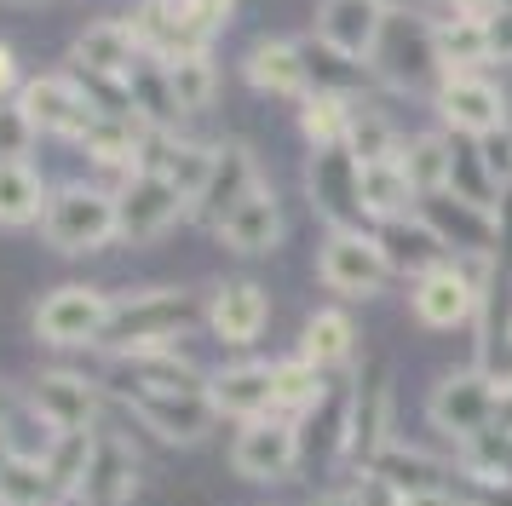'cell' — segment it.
Here are the masks:
<instances>
[{
	"mask_svg": "<svg viewBox=\"0 0 512 506\" xmlns=\"http://www.w3.org/2000/svg\"><path fill=\"white\" fill-rule=\"evenodd\" d=\"M133 495H139V449L121 443V437H110V432H98L93 466H87V478H81L75 506H133Z\"/></svg>",
	"mask_w": 512,
	"mask_h": 506,
	"instance_id": "15",
	"label": "cell"
},
{
	"mask_svg": "<svg viewBox=\"0 0 512 506\" xmlns=\"http://www.w3.org/2000/svg\"><path fill=\"white\" fill-rule=\"evenodd\" d=\"M208 167H213V150H202V144H185V138H162V133H144V144H139V167H133V173H156V179L179 184L190 202H196V190L208 184Z\"/></svg>",
	"mask_w": 512,
	"mask_h": 506,
	"instance_id": "20",
	"label": "cell"
},
{
	"mask_svg": "<svg viewBox=\"0 0 512 506\" xmlns=\"http://www.w3.org/2000/svg\"><path fill=\"white\" fill-rule=\"evenodd\" d=\"M495 409H501V386L489 374H449L438 391H432V420H438L449 437H484L495 426Z\"/></svg>",
	"mask_w": 512,
	"mask_h": 506,
	"instance_id": "10",
	"label": "cell"
},
{
	"mask_svg": "<svg viewBox=\"0 0 512 506\" xmlns=\"http://www.w3.org/2000/svg\"><path fill=\"white\" fill-rule=\"evenodd\" d=\"M202 317V299L190 288H144V294L116 299L110 328L98 334V351L110 357H139V351H173V340Z\"/></svg>",
	"mask_w": 512,
	"mask_h": 506,
	"instance_id": "1",
	"label": "cell"
},
{
	"mask_svg": "<svg viewBox=\"0 0 512 506\" xmlns=\"http://www.w3.org/2000/svg\"><path fill=\"white\" fill-rule=\"evenodd\" d=\"M438 58H443V64H455V75H461L466 64L489 58L484 18H449V23H443V29H438Z\"/></svg>",
	"mask_w": 512,
	"mask_h": 506,
	"instance_id": "35",
	"label": "cell"
},
{
	"mask_svg": "<svg viewBox=\"0 0 512 506\" xmlns=\"http://www.w3.org/2000/svg\"><path fill=\"white\" fill-rule=\"evenodd\" d=\"M501 6H512V0H501Z\"/></svg>",
	"mask_w": 512,
	"mask_h": 506,
	"instance_id": "48",
	"label": "cell"
},
{
	"mask_svg": "<svg viewBox=\"0 0 512 506\" xmlns=\"http://www.w3.org/2000/svg\"><path fill=\"white\" fill-rule=\"evenodd\" d=\"M248 87L271 92V98H305V92H311L305 46H294V41H254V52H248Z\"/></svg>",
	"mask_w": 512,
	"mask_h": 506,
	"instance_id": "22",
	"label": "cell"
},
{
	"mask_svg": "<svg viewBox=\"0 0 512 506\" xmlns=\"http://www.w3.org/2000/svg\"><path fill=\"white\" fill-rule=\"evenodd\" d=\"M167 87H173V104H179V115L185 110H208L213 104V58L208 52H185V58H167Z\"/></svg>",
	"mask_w": 512,
	"mask_h": 506,
	"instance_id": "32",
	"label": "cell"
},
{
	"mask_svg": "<svg viewBox=\"0 0 512 506\" xmlns=\"http://www.w3.org/2000/svg\"><path fill=\"white\" fill-rule=\"evenodd\" d=\"M259 190V173H254V150L248 144H225V150H213V167H208V184L196 190V202H190V213L202 219V225H225L236 207L248 202Z\"/></svg>",
	"mask_w": 512,
	"mask_h": 506,
	"instance_id": "11",
	"label": "cell"
},
{
	"mask_svg": "<svg viewBox=\"0 0 512 506\" xmlns=\"http://www.w3.org/2000/svg\"><path fill=\"white\" fill-rule=\"evenodd\" d=\"M478 156H484V173H489V179L512 184V127H501V133H484V138H478Z\"/></svg>",
	"mask_w": 512,
	"mask_h": 506,
	"instance_id": "40",
	"label": "cell"
},
{
	"mask_svg": "<svg viewBox=\"0 0 512 506\" xmlns=\"http://www.w3.org/2000/svg\"><path fill=\"white\" fill-rule=\"evenodd\" d=\"M311 202L323 207L334 225L346 230L363 213V167L351 161V150H317L311 156Z\"/></svg>",
	"mask_w": 512,
	"mask_h": 506,
	"instance_id": "18",
	"label": "cell"
},
{
	"mask_svg": "<svg viewBox=\"0 0 512 506\" xmlns=\"http://www.w3.org/2000/svg\"><path fill=\"white\" fill-rule=\"evenodd\" d=\"M12 414H18V391L0 380V426H12Z\"/></svg>",
	"mask_w": 512,
	"mask_h": 506,
	"instance_id": "44",
	"label": "cell"
},
{
	"mask_svg": "<svg viewBox=\"0 0 512 506\" xmlns=\"http://www.w3.org/2000/svg\"><path fill=\"white\" fill-rule=\"evenodd\" d=\"M426 230H432V236H449V242H455V236H461V242H472V248H489V236H495V219H489V207H478V202H461V196H455V202H449V196H426Z\"/></svg>",
	"mask_w": 512,
	"mask_h": 506,
	"instance_id": "26",
	"label": "cell"
},
{
	"mask_svg": "<svg viewBox=\"0 0 512 506\" xmlns=\"http://www.w3.org/2000/svg\"><path fill=\"white\" fill-rule=\"evenodd\" d=\"M93 443L98 432H52L41 460H47V478L58 483V495L75 501L81 495V478H87V466H93Z\"/></svg>",
	"mask_w": 512,
	"mask_h": 506,
	"instance_id": "27",
	"label": "cell"
},
{
	"mask_svg": "<svg viewBox=\"0 0 512 506\" xmlns=\"http://www.w3.org/2000/svg\"><path fill=\"white\" fill-rule=\"evenodd\" d=\"M277 374V414H311L317 403H323V368H311L305 357H294V363H277L271 368Z\"/></svg>",
	"mask_w": 512,
	"mask_h": 506,
	"instance_id": "34",
	"label": "cell"
},
{
	"mask_svg": "<svg viewBox=\"0 0 512 506\" xmlns=\"http://www.w3.org/2000/svg\"><path fill=\"white\" fill-rule=\"evenodd\" d=\"M18 87H24V81H18V52L0 41V98H6V92H18Z\"/></svg>",
	"mask_w": 512,
	"mask_h": 506,
	"instance_id": "42",
	"label": "cell"
},
{
	"mask_svg": "<svg viewBox=\"0 0 512 506\" xmlns=\"http://www.w3.org/2000/svg\"><path fill=\"white\" fill-rule=\"evenodd\" d=\"M29 144H35L29 115L18 110V98H0V161H29Z\"/></svg>",
	"mask_w": 512,
	"mask_h": 506,
	"instance_id": "38",
	"label": "cell"
},
{
	"mask_svg": "<svg viewBox=\"0 0 512 506\" xmlns=\"http://www.w3.org/2000/svg\"><path fill=\"white\" fill-rule=\"evenodd\" d=\"M294 460H300V426L288 420V414H265V420H248L231 443V466L242 478L254 483H277L294 472Z\"/></svg>",
	"mask_w": 512,
	"mask_h": 506,
	"instance_id": "6",
	"label": "cell"
},
{
	"mask_svg": "<svg viewBox=\"0 0 512 506\" xmlns=\"http://www.w3.org/2000/svg\"><path fill=\"white\" fill-rule=\"evenodd\" d=\"M219 242H225L231 253H271L282 242V207H277V196L259 184L254 196H248V202L219 225Z\"/></svg>",
	"mask_w": 512,
	"mask_h": 506,
	"instance_id": "23",
	"label": "cell"
},
{
	"mask_svg": "<svg viewBox=\"0 0 512 506\" xmlns=\"http://www.w3.org/2000/svg\"><path fill=\"white\" fill-rule=\"evenodd\" d=\"M449 6H455V18H489L501 0H449Z\"/></svg>",
	"mask_w": 512,
	"mask_h": 506,
	"instance_id": "43",
	"label": "cell"
},
{
	"mask_svg": "<svg viewBox=\"0 0 512 506\" xmlns=\"http://www.w3.org/2000/svg\"><path fill=\"white\" fill-rule=\"evenodd\" d=\"M127 403L139 409V420L162 437V443H179V449L202 443L208 426H213L208 391H127Z\"/></svg>",
	"mask_w": 512,
	"mask_h": 506,
	"instance_id": "12",
	"label": "cell"
},
{
	"mask_svg": "<svg viewBox=\"0 0 512 506\" xmlns=\"http://www.w3.org/2000/svg\"><path fill=\"white\" fill-rule=\"evenodd\" d=\"M409 305H415V317L426 328H461L472 317V305H478V282L455 271V265H432V271H420Z\"/></svg>",
	"mask_w": 512,
	"mask_h": 506,
	"instance_id": "19",
	"label": "cell"
},
{
	"mask_svg": "<svg viewBox=\"0 0 512 506\" xmlns=\"http://www.w3.org/2000/svg\"><path fill=\"white\" fill-rule=\"evenodd\" d=\"M127 391H208L202 368L173 357V351H139V357H121Z\"/></svg>",
	"mask_w": 512,
	"mask_h": 506,
	"instance_id": "24",
	"label": "cell"
},
{
	"mask_svg": "<svg viewBox=\"0 0 512 506\" xmlns=\"http://www.w3.org/2000/svg\"><path fill=\"white\" fill-rule=\"evenodd\" d=\"M317 506H369L363 495H328V501H317Z\"/></svg>",
	"mask_w": 512,
	"mask_h": 506,
	"instance_id": "46",
	"label": "cell"
},
{
	"mask_svg": "<svg viewBox=\"0 0 512 506\" xmlns=\"http://www.w3.org/2000/svg\"><path fill=\"white\" fill-rule=\"evenodd\" d=\"M392 144H397V138H392V127H386V115H374V110L351 115L346 150H351V161H357V167H374V161H392V156H397Z\"/></svg>",
	"mask_w": 512,
	"mask_h": 506,
	"instance_id": "36",
	"label": "cell"
},
{
	"mask_svg": "<svg viewBox=\"0 0 512 506\" xmlns=\"http://www.w3.org/2000/svg\"><path fill=\"white\" fill-rule=\"evenodd\" d=\"M484 41H489V58H512V6H495L484 18Z\"/></svg>",
	"mask_w": 512,
	"mask_h": 506,
	"instance_id": "41",
	"label": "cell"
},
{
	"mask_svg": "<svg viewBox=\"0 0 512 506\" xmlns=\"http://www.w3.org/2000/svg\"><path fill=\"white\" fill-rule=\"evenodd\" d=\"M18 110L29 115V127L47 138H64V144H81V138L93 133V98L75 87L70 75H35L18 87Z\"/></svg>",
	"mask_w": 512,
	"mask_h": 506,
	"instance_id": "4",
	"label": "cell"
},
{
	"mask_svg": "<svg viewBox=\"0 0 512 506\" xmlns=\"http://www.w3.org/2000/svg\"><path fill=\"white\" fill-rule=\"evenodd\" d=\"M392 236H397V242L386 248V259H392V265H420V259H432V253H438V236H432L426 225L392 230Z\"/></svg>",
	"mask_w": 512,
	"mask_h": 506,
	"instance_id": "39",
	"label": "cell"
},
{
	"mask_svg": "<svg viewBox=\"0 0 512 506\" xmlns=\"http://www.w3.org/2000/svg\"><path fill=\"white\" fill-rule=\"evenodd\" d=\"M190 213V196L156 173H127L116 190V242H156Z\"/></svg>",
	"mask_w": 512,
	"mask_h": 506,
	"instance_id": "3",
	"label": "cell"
},
{
	"mask_svg": "<svg viewBox=\"0 0 512 506\" xmlns=\"http://www.w3.org/2000/svg\"><path fill=\"white\" fill-rule=\"evenodd\" d=\"M265 317H271V299L248 276L219 282L208 294V328H213V340H225V345H254L265 334Z\"/></svg>",
	"mask_w": 512,
	"mask_h": 506,
	"instance_id": "16",
	"label": "cell"
},
{
	"mask_svg": "<svg viewBox=\"0 0 512 506\" xmlns=\"http://www.w3.org/2000/svg\"><path fill=\"white\" fill-rule=\"evenodd\" d=\"M403 506H455V495H449V489H443V495H409Z\"/></svg>",
	"mask_w": 512,
	"mask_h": 506,
	"instance_id": "45",
	"label": "cell"
},
{
	"mask_svg": "<svg viewBox=\"0 0 512 506\" xmlns=\"http://www.w3.org/2000/svg\"><path fill=\"white\" fill-rule=\"evenodd\" d=\"M47 184L29 161H0V225L6 230H24L47 213Z\"/></svg>",
	"mask_w": 512,
	"mask_h": 506,
	"instance_id": "25",
	"label": "cell"
},
{
	"mask_svg": "<svg viewBox=\"0 0 512 506\" xmlns=\"http://www.w3.org/2000/svg\"><path fill=\"white\" fill-rule=\"evenodd\" d=\"M449 161H455V144H443V138H409V150H397V167H403V179L415 190L420 202L426 196H438L443 184H449Z\"/></svg>",
	"mask_w": 512,
	"mask_h": 506,
	"instance_id": "28",
	"label": "cell"
},
{
	"mask_svg": "<svg viewBox=\"0 0 512 506\" xmlns=\"http://www.w3.org/2000/svg\"><path fill=\"white\" fill-rule=\"evenodd\" d=\"M208 403L213 414H231V420H265L277 414V374L259 363H236V368H219L208 374Z\"/></svg>",
	"mask_w": 512,
	"mask_h": 506,
	"instance_id": "17",
	"label": "cell"
},
{
	"mask_svg": "<svg viewBox=\"0 0 512 506\" xmlns=\"http://www.w3.org/2000/svg\"><path fill=\"white\" fill-rule=\"evenodd\" d=\"M29 409L47 420V432H98V386L75 368H41L29 386Z\"/></svg>",
	"mask_w": 512,
	"mask_h": 506,
	"instance_id": "9",
	"label": "cell"
},
{
	"mask_svg": "<svg viewBox=\"0 0 512 506\" xmlns=\"http://www.w3.org/2000/svg\"><path fill=\"white\" fill-rule=\"evenodd\" d=\"M438 35L415 18H386L380 46H374V69L392 81V87H420L432 69H438Z\"/></svg>",
	"mask_w": 512,
	"mask_h": 506,
	"instance_id": "13",
	"label": "cell"
},
{
	"mask_svg": "<svg viewBox=\"0 0 512 506\" xmlns=\"http://www.w3.org/2000/svg\"><path fill=\"white\" fill-rule=\"evenodd\" d=\"M351 104H346V92L340 87H323L317 98H305V110H300V127L305 138H311V150H340L351 133Z\"/></svg>",
	"mask_w": 512,
	"mask_h": 506,
	"instance_id": "29",
	"label": "cell"
},
{
	"mask_svg": "<svg viewBox=\"0 0 512 506\" xmlns=\"http://www.w3.org/2000/svg\"><path fill=\"white\" fill-rule=\"evenodd\" d=\"M380 29H386V0H323V12H317V41L340 52L346 64L374 58Z\"/></svg>",
	"mask_w": 512,
	"mask_h": 506,
	"instance_id": "14",
	"label": "cell"
},
{
	"mask_svg": "<svg viewBox=\"0 0 512 506\" xmlns=\"http://www.w3.org/2000/svg\"><path fill=\"white\" fill-rule=\"evenodd\" d=\"M41 236L52 253H98L116 242V190L58 184L41 213Z\"/></svg>",
	"mask_w": 512,
	"mask_h": 506,
	"instance_id": "2",
	"label": "cell"
},
{
	"mask_svg": "<svg viewBox=\"0 0 512 506\" xmlns=\"http://www.w3.org/2000/svg\"><path fill=\"white\" fill-rule=\"evenodd\" d=\"M0 506H64L58 483L47 478V460L12 455V466L0 472Z\"/></svg>",
	"mask_w": 512,
	"mask_h": 506,
	"instance_id": "30",
	"label": "cell"
},
{
	"mask_svg": "<svg viewBox=\"0 0 512 506\" xmlns=\"http://www.w3.org/2000/svg\"><path fill=\"white\" fill-rule=\"evenodd\" d=\"M380 420H386V380H380V374H369V403H363V397H357V409H351V449H357V455H380Z\"/></svg>",
	"mask_w": 512,
	"mask_h": 506,
	"instance_id": "37",
	"label": "cell"
},
{
	"mask_svg": "<svg viewBox=\"0 0 512 506\" xmlns=\"http://www.w3.org/2000/svg\"><path fill=\"white\" fill-rule=\"evenodd\" d=\"M139 64H144V46H139V35H133V23H121V18L87 23V29L75 35V46H70V69L75 75H93V81L127 87Z\"/></svg>",
	"mask_w": 512,
	"mask_h": 506,
	"instance_id": "7",
	"label": "cell"
},
{
	"mask_svg": "<svg viewBox=\"0 0 512 506\" xmlns=\"http://www.w3.org/2000/svg\"><path fill=\"white\" fill-rule=\"evenodd\" d=\"M317 271L334 294H380L386 288V276H392V259L380 242L369 236H357V230H334L317 253Z\"/></svg>",
	"mask_w": 512,
	"mask_h": 506,
	"instance_id": "8",
	"label": "cell"
},
{
	"mask_svg": "<svg viewBox=\"0 0 512 506\" xmlns=\"http://www.w3.org/2000/svg\"><path fill=\"white\" fill-rule=\"evenodd\" d=\"M6 6H18V12H24V6H47V0H6Z\"/></svg>",
	"mask_w": 512,
	"mask_h": 506,
	"instance_id": "47",
	"label": "cell"
},
{
	"mask_svg": "<svg viewBox=\"0 0 512 506\" xmlns=\"http://www.w3.org/2000/svg\"><path fill=\"white\" fill-rule=\"evenodd\" d=\"M110 311H116V299L98 294V288H52L41 305H35V340L58 345V351H70V345H98V334L110 328Z\"/></svg>",
	"mask_w": 512,
	"mask_h": 506,
	"instance_id": "5",
	"label": "cell"
},
{
	"mask_svg": "<svg viewBox=\"0 0 512 506\" xmlns=\"http://www.w3.org/2000/svg\"><path fill=\"white\" fill-rule=\"evenodd\" d=\"M351 345H357V334H351V322L340 317V311H311V317H305L300 357L311 368H340L351 357Z\"/></svg>",
	"mask_w": 512,
	"mask_h": 506,
	"instance_id": "31",
	"label": "cell"
},
{
	"mask_svg": "<svg viewBox=\"0 0 512 506\" xmlns=\"http://www.w3.org/2000/svg\"><path fill=\"white\" fill-rule=\"evenodd\" d=\"M409 202H415V190H409V179H403L397 156H392V161H374V167H363V213L397 219V213H409Z\"/></svg>",
	"mask_w": 512,
	"mask_h": 506,
	"instance_id": "33",
	"label": "cell"
},
{
	"mask_svg": "<svg viewBox=\"0 0 512 506\" xmlns=\"http://www.w3.org/2000/svg\"><path fill=\"white\" fill-rule=\"evenodd\" d=\"M438 110L461 127V133H501L507 127V98L489 87V81H478V75H449L438 92Z\"/></svg>",
	"mask_w": 512,
	"mask_h": 506,
	"instance_id": "21",
	"label": "cell"
}]
</instances>
